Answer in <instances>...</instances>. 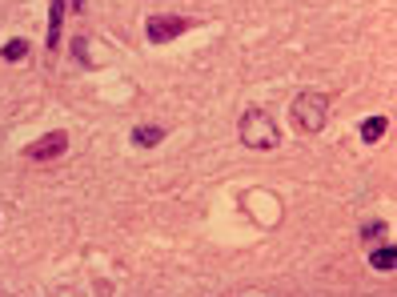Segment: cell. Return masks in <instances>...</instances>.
Here are the masks:
<instances>
[{
    "instance_id": "obj_7",
    "label": "cell",
    "mask_w": 397,
    "mask_h": 297,
    "mask_svg": "<svg viewBox=\"0 0 397 297\" xmlns=\"http://www.w3.org/2000/svg\"><path fill=\"white\" fill-rule=\"evenodd\" d=\"M385 132H389V116H369V121H361V141H382Z\"/></svg>"
},
{
    "instance_id": "obj_10",
    "label": "cell",
    "mask_w": 397,
    "mask_h": 297,
    "mask_svg": "<svg viewBox=\"0 0 397 297\" xmlns=\"http://www.w3.org/2000/svg\"><path fill=\"white\" fill-rule=\"evenodd\" d=\"M73 56H77L84 68H93V61H89V40H84V36H77V40H73Z\"/></svg>"
},
{
    "instance_id": "obj_12",
    "label": "cell",
    "mask_w": 397,
    "mask_h": 297,
    "mask_svg": "<svg viewBox=\"0 0 397 297\" xmlns=\"http://www.w3.org/2000/svg\"><path fill=\"white\" fill-rule=\"evenodd\" d=\"M64 4H68L73 13H80V8H84V0H64Z\"/></svg>"
},
{
    "instance_id": "obj_3",
    "label": "cell",
    "mask_w": 397,
    "mask_h": 297,
    "mask_svg": "<svg viewBox=\"0 0 397 297\" xmlns=\"http://www.w3.org/2000/svg\"><path fill=\"white\" fill-rule=\"evenodd\" d=\"M64 148H68L64 129H52V132H45V137H36V141L24 148V157H29V161H57Z\"/></svg>"
},
{
    "instance_id": "obj_5",
    "label": "cell",
    "mask_w": 397,
    "mask_h": 297,
    "mask_svg": "<svg viewBox=\"0 0 397 297\" xmlns=\"http://www.w3.org/2000/svg\"><path fill=\"white\" fill-rule=\"evenodd\" d=\"M165 132H169V129H160V125H137V129H133V145L153 148V145L165 141Z\"/></svg>"
},
{
    "instance_id": "obj_8",
    "label": "cell",
    "mask_w": 397,
    "mask_h": 297,
    "mask_svg": "<svg viewBox=\"0 0 397 297\" xmlns=\"http://www.w3.org/2000/svg\"><path fill=\"white\" fill-rule=\"evenodd\" d=\"M369 265H373V269H382V273H389V269H397V249H394V245H382V249H373V253H369Z\"/></svg>"
},
{
    "instance_id": "obj_1",
    "label": "cell",
    "mask_w": 397,
    "mask_h": 297,
    "mask_svg": "<svg viewBox=\"0 0 397 297\" xmlns=\"http://www.w3.org/2000/svg\"><path fill=\"white\" fill-rule=\"evenodd\" d=\"M241 141L257 153H269V148L281 145V129L273 125V116L265 109H249V113L241 116Z\"/></svg>"
},
{
    "instance_id": "obj_4",
    "label": "cell",
    "mask_w": 397,
    "mask_h": 297,
    "mask_svg": "<svg viewBox=\"0 0 397 297\" xmlns=\"http://www.w3.org/2000/svg\"><path fill=\"white\" fill-rule=\"evenodd\" d=\"M189 29H193V24L185 17H153L149 24H144V33H149V40H153V45H165V40L189 33Z\"/></svg>"
},
{
    "instance_id": "obj_6",
    "label": "cell",
    "mask_w": 397,
    "mask_h": 297,
    "mask_svg": "<svg viewBox=\"0 0 397 297\" xmlns=\"http://www.w3.org/2000/svg\"><path fill=\"white\" fill-rule=\"evenodd\" d=\"M61 17H64V0H52V17H48V52L61 49Z\"/></svg>"
},
{
    "instance_id": "obj_9",
    "label": "cell",
    "mask_w": 397,
    "mask_h": 297,
    "mask_svg": "<svg viewBox=\"0 0 397 297\" xmlns=\"http://www.w3.org/2000/svg\"><path fill=\"white\" fill-rule=\"evenodd\" d=\"M24 52H29V40L16 36V40H8V45L0 49V56H4V61H24Z\"/></svg>"
},
{
    "instance_id": "obj_2",
    "label": "cell",
    "mask_w": 397,
    "mask_h": 297,
    "mask_svg": "<svg viewBox=\"0 0 397 297\" xmlns=\"http://www.w3.org/2000/svg\"><path fill=\"white\" fill-rule=\"evenodd\" d=\"M289 121L301 132H321V125L329 121V97L321 93H301V97L289 105Z\"/></svg>"
},
{
    "instance_id": "obj_11",
    "label": "cell",
    "mask_w": 397,
    "mask_h": 297,
    "mask_svg": "<svg viewBox=\"0 0 397 297\" xmlns=\"http://www.w3.org/2000/svg\"><path fill=\"white\" fill-rule=\"evenodd\" d=\"M361 233H366V237H382V233H385V225H382V221H369V225H366Z\"/></svg>"
}]
</instances>
